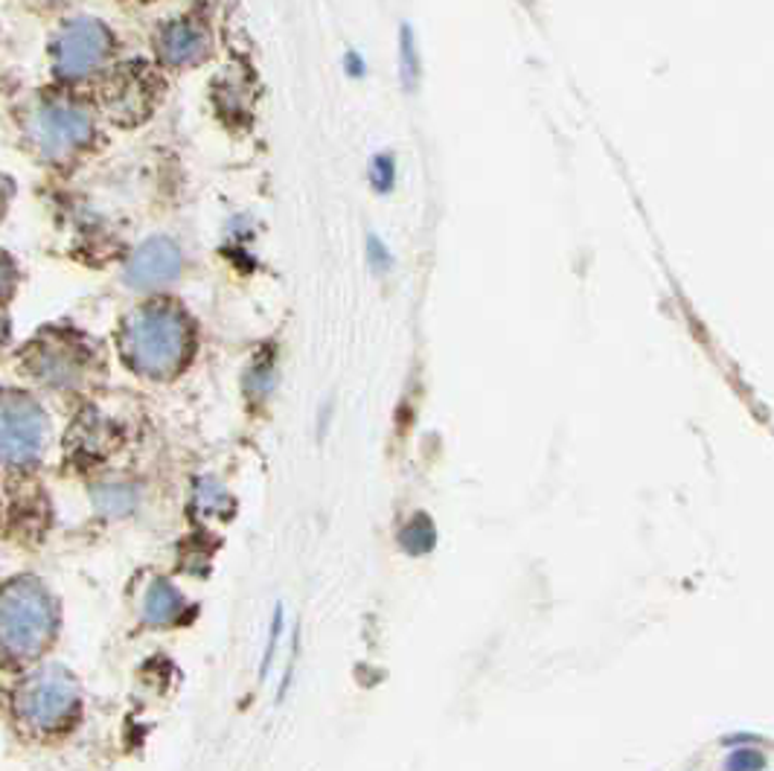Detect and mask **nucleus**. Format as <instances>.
I'll use <instances>...</instances> for the list:
<instances>
[{"label":"nucleus","mask_w":774,"mask_h":771,"mask_svg":"<svg viewBox=\"0 0 774 771\" xmlns=\"http://www.w3.org/2000/svg\"><path fill=\"white\" fill-rule=\"evenodd\" d=\"M7 193H10V186H0V216L7 213Z\"/></svg>","instance_id":"nucleus-18"},{"label":"nucleus","mask_w":774,"mask_h":771,"mask_svg":"<svg viewBox=\"0 0 774 771\" xmlns=\"http://www.w3.org/2000/svg\"><path fill=\"white\" fill-rule=\"evenodd\" d=\"M181 609H184V597H181L179 588L167 583V579H158V583L146 591L143 614H146V621L155 623V626L172 623L181 614Z\"/></svg>","instance_id":"nucleus-10"},{"label":"nucleus","mask_w":774,"mask_h":771,"mask_svg":"<svg viewBox=\"0 0 774 771\" xmlns=\"http://www.w3.org/2000/svg\"><path fill=\"white\" fill-rule=\"evenodd\" d=\"M125 362L149 379H167L189 355V323L170 303H149L132 311L120 332Z\"/></svg>","instance_id":"nucleus-1"},{"label":"nucleus","mask_w":774,"mask_h":771,"mask_svg":"<svg viewBox=\"0 0 774 771\" xmlns=\"http://www.w3.org/2000/svg\"><path fill=\"white\" fill-rule=\"evenodd\" d=\"M47 443V417L36 400L19 391H0V466L27 469Z\"/></svg>","instance_id":"nucleus-3"},{"label":"nucleus","mask_w":774,"mask_h":771,"mask_svg":"<svg viewBox=\"0 0 774 771\" xmlns=\"http://www.w3.org/2000/svg\"><path fill=\"white\" fill-rule=\"evenodd\" d=\"M53 597L47 588L21 576L0 588V652L10 658H36L53 638Z\"/></svg>","instance_id":"nucleus-2"},{"label":"nucleus","mask_w":774,"mask_h":771,"mask_svg":"<svg viewBox=\"0 0 774 771\" xmlns=\"http://www.w3.org/2000/svg\"><path fill=\"white\" fill-rule=\"evenodd\" d=\"M158 53L172 68H187L210 53V36L198 21H172L158 36Z\"/></svg>","instance_id":"nucleus-9"},{"label":"nucleus","mask_w":774,"mask_h":771,"mask_svg":"<svg viewBox=\"0 0 774 771\" xmlns=\"http://www.w3.org/2000/svg\"><path fill=\"white\" fill-rule=\"evenodd\" d=\"M29 134L41 158L64 160L82 151L94 137V120L82 106L67 99H50L33 111Z\"/></svg>","instance_id":"nucleus-4"},{"label":"nucleus","mask_w":774,"mask_h":771,"mask_svg":"<svg viewBox=\"0 0 774 771\" xmlns=\"http://www.w3.org/2000/svg\"><path fill=\"white\" fill-rule=\"evenodd\" d=\"M763 769V754L754 748H734L725 760V771H760Z\"/></svg>","instance_id":"nucleus-14"},{"label":"nucleus","mask_w":774,"mask_h":771,"mask_svg":"<svg viewBox=\"0 0 774 771\" xmlns=\"http://www.w3.org/2000/svg\"><path fill=\"white\" fill-rule=\"evenodd\" d=\"M373 184L376 189H391L393 184V158L391 155H379L373 160Z\"/></svg>","instance_id":"nucleus-17"},{"label":"nucleus","mask_w":774,"mask_h":771,"mask_svg":"<svg viewBox=\"0 0 774 771\" xmlns=\"http://www.w3.org/2000/svg\"><path fill=\"white\" fill-rule=\"evenodd\" d=\"M280 635H283V603L274 609V621H271V635H268V647H266V656H262V666H259V675H266V670L271 666V661H274V652H277V644H280Z\"/></svg>","instance_id":"nucleus-16"},{"label":"nucleus","mask_w":774,"mask_h":771,"mask_svg":"<svg viewBox=\"0 0 774 771\" xmlns=\"http://www.w3.org/2000/svg\"><path fill=\"white\" fill-rule=\"evenodd\" d=\"M400 64H402V82H405V88H414L417 85V76H419V59H417V50H414V33H410V27H402L400 33Z\"/></svg>","instance_id":"nucleus-12"},{"label":"nucleus","mask_w":774,"mask_h":771,"mask_svg":"<svg viewBox=\"0 0 774 771\" xmlns=\"http://www.w3.org/2000/svg\"><path fill=\"white\" fill-rule=\"evenodd\" d=\"M402 539H405V548L410 553H426V550L434 548V524L428 522L426 515H417V522L410 524Z\"/></svg>","instance_id":"nucleus-13"},{"label":"nucleus","mask_w":774,"mask_h":771,"mask_svg":"<svg viewBox=\"0 0 774 771\" xmlns=\"http://www.w3.org/2000/svg\"><path fill=\"white\" fill-rule=\"evenodd\" d=\"M7 341V320H0V344Z\"/></svg>","instance_id":"nucleus-19"},{"label":"nucleus","mask_w":774,"mask_h":771,"mask_svg":"<svg viewBox=\"0 0 774 771\" xmlns=\"http://www.w3.org/2000/svg\"><path fill=\"white\" fill-rule=\"evenodd\" d=\"M15 701H19V713L24 722L50 731L73 717V710L79 705V693H76L71 675L59 666H50V670L29 675L27 682L21 684Z\"/></svg>","instance_id":"nucleus-6"},{"label":"nucleus","mask_w":774,"mask_h":771,"mask_svg":"<svg viewBox=\"0 0 774 771\" xmlns=\"http://www.w3.org/2000/svg\"><path fill=\"white\" fill-rule=\"evenodd\" d=\"M111 53V33L99 21H67L53 36L50 59L53 73L62 82H82L97 73Z\"/></svg>","instance_id":"nucleus-5"},{"label":"nucleus","mask_w":774,"mask_h":771,"mask_svg":"<svg viewBox=\"0 0 774 771\" xmlns=\"http://www.w3.org/2000/svg\"><path fill=\"white\" fill-rule=\"evenodd\" d=\"M29 372L45 384L53 388H64L79 379L82 372V355L79 350H73L67 341H62L59 335L38 341L29 353Z\"/></svg>","instance_id":"nucleus-8"},{"label":"nucleus","mask_w":774,"mask_h":771,"mask_svg":"<svg viewBox=\"0 0 774 771\" xmlns=\"http://www.w3.org/2000/svg\"><path fill=\"white\" fill-rule=\"evenodd\" d=\"M15 285H19V268L7 250H0V306L15 294Z\"/></svg>","instance_id":"nucleus-15"},{"label":"nucleus","mask_w":774,"mask_h":771,"mask_svg":"<svg viewBox=\"0 0 774 771\" xmlns=\"http://www.w3.org/2000/svg\"><path fill=\"white\" fill-rule=\"evenodd\" d=\"M181 274V250L175 242L155 236V240L143 242L140 248L134 250V257L125 266V283L140 289V292H151L161 285L172 283Z\"/></svg>","instance_id":"nucleus-7"},{"label":"nucleus","mask_w":774,"mask_h":771,"mask_svg":"<svg viewBox=\"0 0 774 771\" xmlns=\"http://www.w3.org/2000/svg\"><path fill=\"white\" fill-rule=\"evenodd\" d=\"M94 504H97L99 513L125 515L134 510V504H137V495H134V489H128V487H120V484H106V487L94 489Z\"/></svg>","instance_id":"nucleus-11"}]
</instances>
